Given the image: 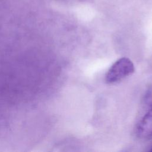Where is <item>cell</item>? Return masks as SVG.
I'll return each instance as SVG.
<instances>
[{
	"mask_svg": "<svg viewBox=\"0 0 152 152\" xmlns=\"http://www.w3.org/2000/svg\"><path fill=\"white\" fill-rule=\"evenodd\" d=\"M35 56L0 61V105L29 97L40 88V56Z\"/></svg>",
	"mask_w": 152,
	"mask_h": 152,
	"instance_id": "obj_1",
	"label": "cell"
},
{
	"mask_svg": "<svg viewBox=\"0 0 152 152\" xmlns=\"http://www.w3.org/2000/svg\"><path fill=\"white\" fill-rule=\"evenodd\" d=\"M134 65L131 59L123 57L115 61L105 75V81L112 84L118 83L134 73Z\"/></svg>",
	"mask_w": 152,
	"mask_h": 152,
	"instance_id": "obj_2",
	"label": "cell"
},
{
	"mask_svg": "<svg viewBox=\"0 0 152 152\" xmlns=\"http://www.w3.org/2000/svg\"><path fill=\"white\" fill-rule=\"evenodd\" d=\"M136 134L141 138L152 137V107L138 123L136 127Z\"/></svg>",
	"mask_w": 152,
	"mask_h": 152,
	"instance_id": "obj_3",
	"label": "cell"
},
{
	"mask_svg": "<svg viewBox=\"0 0 152 152\" xmlns=\"http://www.w3.org/2000/svg\"><path fill=\"white\" fill-rule=\"evenodd\" d=\"M145 102L150 107H152V87L147 92L145 96Z\"/></svg>",
	"mask_w": 152,
	"mask_h": 152,
	"instance_id": "obj_4",
	"label": "cell"
},
{
	"mask_svg": "<svg viewBox=\"0 0 152 152\" xmlns=\"http://www.w3.org/2000/svg\"><path fill=\"white\" fill-rule=\"evenodd\" d=\"M150 151H152V148H151V150H150Z\"/></svg>",
	"mask_w": 152,
	"mask_h": 152,
	"instance_id": "obj_5",
	"label": "cell"
}]
</instances>
